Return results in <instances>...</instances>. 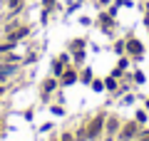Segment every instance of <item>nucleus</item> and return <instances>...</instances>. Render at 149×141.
Returning a JSON list of instances; mask_svg holds the SVG:
<instances>
[{"label":"nucleus","mask_w":149,"mask_h":141,"mask_svg":"<svg viewBox=\"0 0 149 141\" xmlns=\"http://www.w3.org/2000/svg\"><path fill=\"white\" fill-rule=\"evenodd\" d=\"M104 121H107V114H97L95 119H90V121H87V126H85V129H87V136H90L92 141H95V139H100V136L104 134Z\"/></svg>","instance_id":"1"},{"label":"nucleus","mask_w":149,"mask_h":141,"mask_svg":"<svg viewBox=\"0 0 149 141\" xmlns=\"http://www.w3.org/2000/svg\"><path fill=\"white\" fill-rule=\"evenodd\" d=\"M139 131H142V124H137V121H127V124H122V129H119L117 134V141H134L139 136Z\"/></svg>","instance_id":"2"},{"label":"nucleus","mask_w":149,"mask_h":141,"mask_svg":"<svg viewBox=\"0 0 149 141\" xmlns=\"http://www.w3.org/2000/svg\"><path fill=\"white\" fill-rule=\"evenodd\" d=\"M124 40H127V55L134 57V59H142L144 57V45L137 37H124Z\"/></svg>","instance_id":"3"},{"label":"nucleus","mask_w":149,"mask_h":141,"mask_svg":"<svg viewBox=\"0 0 149 141\" xmlns=\"http://www.w3.org/2000/svg\"><path fill=\"white\" fill-rule=\"evenodd\" d=\"M119 129H122V121H119V116H107V121H104V134L107 136H117L119 134Z\"/></svg>","instance_id":"4"},{"label":"nucleus","mask_w":149,"mask_h":141,"mask_svg":"<svg viewBox=\"0 0 149 141\" xmlns=\"http://www.w3.org/2000/svg\"><path fill=\"white\" fill-rule=\"evenodd\" d=\"M77 79H80V72H77V69H72V67H65L62 77H60V84H62V87H70V84H74Z\"/></svg>","instance_id":"5"},{"label":"nucleus","mask_w":149,"mask_h":141,"mask_svg":"<svg viewBox=\"0 0 149 141\" xmlns=\"http://www.w3.org/2000/svg\"><path fill=\"white\" fill-rule=\"evenodd\" d=\"M27 35H30V27H27V25H20V27H17L15 32H8V35H5V40H13V42H20V40H25Z\"/></svg>","instance_id":"6"},{"label":"nucleus","mask_w":149,"mask_h":141,"mask_svg":"<svg viewBox=\"0 0 149 141\" xmlns=\"http://www.w3.org/2000/svg\"><path fill=\"white\" fill-rule=\"evenodd\" d=\"M57 84H60V79H57V77H47V79L42 82V97H45V99H47L50 94L57 89Z\"/></svg>","instance_id":"7"},{"label":"nucleus","mask_w":149,"mask_h":141,"mask_svg":"<svg viewBox=\"0 0 149 141\" xmlns=\"http://www.w3.org/2000/svg\"><path fill=\"white\" fill-rule=\"evenodd\" d=\"M100 27H102L104 32H112V27H114V15L102 12V15H100Z\"/></svg>","instance_id":"8"},{"label":"nucleus","mask_w":149,"mask_h":141,"mask_svg":"<svg viewBox=\"0 0 149 141\" xmlns=\"http://www.w3.org/2000/svg\"><path fill=\"white\" fill-rule=\"evenodd\" d=\"M117 89H119L117 77H112V74H109V77H104V92H112V94H114Z\"/></svg>","instance_id":"9"},{"label":"nucleus","mask_w":149,"mask_h":141,"mask_svg":"<svg viewBox=\"0 0 149 141\" xmlns=\"http://www.w3.org/2000/svg\"><path fill=\"white\" fill-rule=\"evenodd\" d=\"M65 67H67V64H62L60 62V59H52V64H50V69H52V77H62V72H65Z\"/></svg>","instance_id":"10"},{"label":"nucleus","mask_w":149,"mask_h":141,"mask_svg":"<svg viewBox=\"0 0 149 141\" xmlns=\"http://www.w3.org/2000/svg\"><path fill=\"white\" fill-rule=\"evenodd\" d=\"M22 5H25V0H8V8H10V12H15V15L22 12Z\"/></svg>","instance_id":"11"},{"label":"nucleus","mask_w":149,"mask_h":141,"mask_svg":"<svg viewBox=\"0 0 149 141\" xmlns=\"http://www.w3.org/2000/svg\"><path fill=\"white\" fill-rule=\"evenodd\" d=\"M147 116H149V111L147 109H137V111H134V121H137V124H147Z\"/></svg>","instance_id":"12"},{"label":"nucleus","mask_w":149,"mask_h":141,"mask_svg":"<svg viewBox=\"0 0 149 141\" xmlns=\"http://www.w3.org/2000/svg\"><path fill=\"white\" fill-rule=\"evenodd\" d=\"M15 45H17V42H13V40L0 42V55H8V52H13V50H15Z\"/></svg>","instance_id":"13"},{"label":"nucleus","mask_w":149,"mask_h":141,"mask_svg":"<svg viewBox=\"0 0 149 141\" xmlns=\"http://www.w3.org/2000/svg\"><path fill=\"white\" fill-rule=\"evenodd\" d=\"M80 82H85V84H92V69L90 67H85L80 72Z\"/></svg>","instance_id":"14"},{"label":"nucleus","mask_w":149,"mask_h":141,"mask_svg":"<svg viewBox=\"0 0 149 141\" xmlns=\"http://www.w3.org/2000/svg\"><path fill=\"white\" fill-rule=\"evenodd\" d=\"M114 52L117 55H127V40H117L114 42Z\"/></svg>","instance_id":"15"},{"label":"nucleus","mask_w":149,"mask_h":141,"mask_svg":"<svg viewBox=\"0 0 149 141\" xmlns=\"http://www.w3.org/2000/svg\"><path fill=\"white\" fill-rule=\"evenodd\" d=\"M70 55H72L74 64H82V62H85V50H74V52H70Z\"/></svg>","instance_id":"16"},{"label":"nucleus","mask_w":149,"mask_h":141,"mask_svg":"<svg viewBox=\"0 0 149 141\" xmlns=\"http://www.w3.org/2000/svg\"><path fill=\"white\" fill-rule=\"evenodd\" d=\"M132 79H134V82H137V84H144V82H147V77H144V72H142V69H134Z\"/></svg>","instance_id":"17"},{"label":"nucleus","mask_w":149,"mask_h":141,"mask_svg":"<svg viewBox=\"0 0 149 141\" xmlns=\"http://www.w3.org/2000/svg\"><path fill=\"white\" fill-rule=\"evenodd\" d=\"M74 50H85V40H72L70 42V52H74Z\"/></svg>","instance_id":"18"},{"label":"nucleus","mask_w":149,"mask_h":141,"mask_svg":"<svg viewBox=\"0 0 149 141\" xmlns=\"http://www.w3.org/2000/svg\"><path fill=\"white\" fill-rule=\"evenodd\" d=\"M95 92H104V79H92V84H90Z\"/></svg>","instance_id":"19"},{"label":"nucleus","mask_w":149,"mask_h":141,"mask_svg":"<svg viewBox=\"0 0 149 141\" xmlns=\"http://www.w3.org/2000/svg\"><path fill=\"white\" fill-rule=\"evenodd\" d=\"M90 136H87V129L82 126V129H77V134H74V141H87Z\"/></svg>","instance_id":"20"},{"label":"nucleus","mask_w":149,"mask_h":141,"mask_svg":"<svg viewBox=\"0 0 149 141\" xmlns=\"http://www.w3.org/2000/svg\"><path fill=\"white\" fill-rule=\"evenodd\" d=\"M55 3H57V0H42V5H45V17L50 15V10L55 8Z\"/></svg>","instance_id":"21"},{"label":"nucleus","mask_w":149,"mask_h":141,"mask_svg":"<svg viewBox=\"0 0 149 141\" xmlns=\"http://www.w3.org/2000/svg\"><path fill=\"white\" fill-rule=\"evenodd\" d=\"M117 67L122 69V72H124V69L129 67V59H127V55H122V57H119V62H117Z\"/></svg>","instance_id":"22"},{"label":"nucleus","mask_w":149,"mask_h":141,"mask_svg":"<svg viewBox=\"0 0 149 141\" xmlns=\"http://www.w3.org/2000/svg\"><path fill=\"white\" fill-rule=\"evenodd\" d=\"M60 62H62V64H67V67H70V59H72V55H70V52H62V55H60Z\"/></svg>","instance_id":"23"},{"label":"nucleus","mask_w":149,"mask_h":141,"mask_svg":"<svg viewBox=\"0 0 149 141\" xmlns=\"http://www.w3.org/2000/svg\"><path fill=\"white\" fill-rule=\"evenodd\" d=\"M32 62H37V55H35V52H30L25 59H22V64H32Z\"/></svg>","instance_id":"24"},{"label":"nucleus","mask_w":149,"mask_h":141,"mask_svg":"<svg viewBox=\"0 0 149 141\" xmlns=\"http://www.w3.org/2000/svg\"><path fill=\"white\" fill-rule=\"evenodd\" d=\"M139 141H149V129H142L139 131V136H137Z\"/></svg>","instance_id":"25"},{"label":"nucleus","mask_w":149,"mask_h":141,"mask_svg":"<svg viewBox=\"0 0 149 141\" xmlns=\"http://www.w3.org/2000/svg\"><path fill=\"white\" fill-rule=\"evenodd\" d=\"M52 114H55V116H62V114H65V109L57 104V106H52Z\"/></svg>","instance_id":"26"},{"label":"nucleus","mask_w":149,"mask_h":141,"mask_svg":"<svg viewBox=\"0 0 149 141\" xmlns=\"http://www.w3.org/2000/svg\"><path fill=\"white\" fill-rule=\"evenodd\" d=\"M60 141H74V134H70V131H67V134L60 136Z\"/></svg>","instance_id":"27"},{"label":"nucleus","mask_w":149,"mask_h":141,"mask_svg":"<svg viewBox=\"0 0 149 141\" xmlns=\"http://www.w3.org/2000/svg\"><path fill=\"white\" fill-rule=\"evenodd\" d=\"M8 92H10V87H8V82H5V84H0V97H5Z\"/></svg>","instance_id":"28"},{"label":"nucleus","mask_w":149,"mask_h":141,"mask_svg":"<svg viewBox=\"0 0 149 141\" xmlns=\"http://www.w3.org/2000/svg\"><path fill=\"white\" fill-rule=\"evenodd\" d=\"M109 74H112V77H117V79H119V77H124V72H122V69H119V67H117V69H112Z\"/></svg>","instance_id":"29"},{"label":"nucleus","mask_w":149,"mask_h":141,"mask_svg":"<svg viewBox=\"0 0 149 141\" xmlns=\"http://www.w3.org/2000/svg\"><path fill=\"white\" fill-rule=\"evenodd\" d=\"M132 102H134V97H132V94H127V97H124V99H122V104H124V106H129V104H132Z\"/></svg>","instance_id":"30"},{"label":"nucleus","mask_w":149,"mask_h":141,"mask_svg":"<svg viewBox=\"0 0 149 141\" xmlns=\"http://www.w3.org/2000/svg\"><path fill=\"white\" fill-rule=\"evenodd\" d=\"M117 5H124V8H129L132 3H129V0H117Z\"/></svg>","instance_id":"31"},{"label":"nucleus","mask_w":149,"mask_h":141,"mask_svg":"<svg viewBox=\"0 0 149 141\" xmlns=\"http://www.w3.org/2000/svg\"><path fill=\"white\" fill-rule=\"evenodd\" d=\"M100 5H112V0H97Z\"/></svg>","instance_id":"32"},{"label":"nucleus","mask_w":149,"mask_h":141,"mask_svg":"<svg viewBox=\"0 0 149 141\" xmlns=\"http://www.w3.org/2000/svg\"><path fill=\"white\" fill-rule=\"evenodd\" d=\"M144 25L149 27V12H144Z\"/></svg>","instance_id":"33"},{"label":"nucleus","mask_w":149,"mask_h":141,"mask_svg":"<svg viewBox=\"0 0 149 141\" xmlns=\"http://www.w3.org/2000/svg\"><path fill=\"white\" fill-rule=\"evenodd\" d=\"M144 109L149 111V97H147V99H144Z\"/></svg>","instance_id":"34"},{"label":"nucleus","mask_w":149,"mask_h":141,"mask_svg":"<svg viewBox=\"0 0 149 141\" xmlns=\"http://www.w3.org/2000/svg\"><path fill=\"white\" fill-rule=\"evenodd\" d=\"M144 12H149V0H147V3H144Z\"/></svg>","instance_id":"35"},{"label":"nucleus","mask_w":149,"mask_h":141,"mask_svg":"<svg viewBox=\"0 0 149 141\" xmlns=\"http://www.w3.org/2000/svg\"><path fill=\"white\" fill-rule=\"evenodd\" d=\"M102 141H117V139H114V136H107V139H102Z\"/></svg>","instance_id":"36"},{"label":"nucleus","mask_w":149,"mask_h":141,"mask_svg":"<svg viewBox=\"0 0 149 141\" xmlns=\"http://www.w3.org/2000/svg\"><path fill=\"white\" fill-rule=\"evenodd\" d=\"M0 124H3V121H0Z\"/></svg>","instance_id":"37"}]
</instances>
